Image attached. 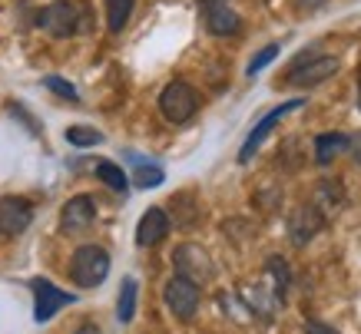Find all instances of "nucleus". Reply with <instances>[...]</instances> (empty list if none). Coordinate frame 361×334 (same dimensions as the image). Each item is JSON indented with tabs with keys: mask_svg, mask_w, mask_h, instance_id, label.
<instances>
[{
	"mask_svg": "<svg viewBox=\"0 0 361 334\" xmlns=\"http://www.w3.org/2000/svg\"><path fill=\"white\" fill-rule=\"evenodd\" d=\"M302 106H305V99H298V97H295V99H285V103H279V106H275L272 113H265V116L259 119L255 126H252V132L245 136V142H242L239 162H249L252 156L259 152V146L265 142V136H269V132H272L275 126H279V123H282V119L288 116V113H295V109H302Z\"/></svg>",
	"mask_w": 361,
	"mask_h": 334,
	"instance_id": "5",
	"label": "nucleus"
},
{
	"mask_svg": "<svg viewBox=\"0 0 361 334\" xmlns=\"http://www.w3.org/2000/svg\"><path fill=\"white\" fill-rule=\"evenodd\" d=\"M110 275V252L99 245H80L70 259V278L77 288H99Z\"/></svg>",
	"mask_w": 361,
	"mask_h": 334,
	"instance_id": "1",
	"label": "nucleus"
},
{
	"mask_svg": "<svg viewBox=\"0 0 361 334\" xmlns=\"http://www.w3.org/2000/svg\"><path fill=\"white\" fill-rule=\"evenodd\" d=\"M163 298H166V304H169V311H173L179 321H189V318L199 311V288L192 281L179 278V275H173V278L166 281Z\"/></svg>",
	"mask_w": 361,
	"mask_h": 334,
	"instance_id": "8",
	"label": "nucleus"
},
{
	"mask_svg": "<svg viewBox=\"0 0 361 334\" xmlns=\"http://www.w3.org/2000/svg\"><path fill=\"white\" fill-rule=\"evenodd\" d=\"M322 4H325V0H302V11H315Z\"/></svg>",
	"mask_w": 361,
	"mask_h": 334,
	"instance_id": "26",
	"label": "nucleus"
},
{
	"mask_svg": "<svg viewBox=\"0 0 361 334\" xmlns=\"http://www.w3.org/2000/svg\"><path fill=\"white\" fill-rule=\"evenodd\" d=\"M351 149V136L345 132H325V136H318L315 140V162L318 166H329L331 159H338L341 152Z\"/></svg>",
	"mask_w": 361,
	"mask_h": 334,
	"instance_id": "15",
	"label": "nucleus"
},
{
	"mask_svg": "<svg viewBox=\"0 0 361 334\" xmlns=\"http://www.w3.org/2000/svg\"><path fill=\"white\" fill-rule=\"evenodd\" d=\"M30 291H33V321L37 324H47L60 308L77 302V295L60 291L50 278H30Z\"/></svg>",
	"mask_w": 361,
	"mask_h": 334,
	"instance_id": "6",
	"label": "nucleus"
},
{
	"mask_svg": "<svg viewBox=\"0 0 361 334\" xmlns=\"http://www.w3.org/2000/svg\"><path fill=\"white\" fill-rule=\"evenodd\" d=\"M219 4H226V0H219Z\"/></svg>",
	"mask_w": 361,
	"mask_h": 334,
	"instance_id": "29",
	"label": "nucleus"
},
{
	"mask_svg": "<svg viewBox=\"0 0 361 334\" xmlns=\"http://www.w3.org/2000/svg\"><path fill=\"white\" fill-rule=\"evenodd\" d=\"M33 222V205L20 195H4L0 199V235L17 238L23 235Z\"/></svg>",
	"mask_w": 361,
	"mask_h": 334,
	"instance_id": "9",
	"label": "nucleus"
},
{
	"mask_svg": "<svg viewBox=\"0 0 361 334\" xmlns=\"http://www.w3.org/2000/svg\"><path fill=\"white\" fill-rule=\"evenodd\" d=\"M199 13H202V23L212 37H235L242 30V17L219 0H202Z\"/></svg>",
	"mask_w": 361,
	"mask_h": 334,
	"instance_id": "10",
	"label": "nucleus"
},
{
	"mask_svg": "<svg viewBox=\"0 0 361 334\" xmlns=\"http://www.w3.org/2000/svg\"><path fill=\"white\" fill-rule=\"evenodd\" d=\"M305 334H338L331 324H322V321H305Z\"/></svg>",
	"mask_w": 361,
	"mask_h": 334,
	"instance_id": "24",
	"label": "nucleus"
},
{
	"mask_svg": "<svg viewBox=\"0 0 361 334\" xmlns=\"http://www.w3.org/2000/svg\"><path fill=\"white\" fill-rule=\"evenodd\" d=\"M133 4H136V0H106V27H110L113 33H120L123 27L130 23Z\"/></svg>",
	"mask_w": 361,
	"mask_h": 334,
	"instance_id": "18",
	"label": "nucleus"
},
{
	"mask_svg": "<svg viewBox=\"0 0 361 334\" xmlns=\"http://www.w3.org/2000/svg\"><path fill=\"white\" fill-rule=\"evenodd\" d=\"M37 23H40V30H47L50 37L63 40V37H73V33L80 30V11L70 0H56V4H47L44 11L37 13Z\"/></svg>",
	"mask_w": 361,
	"mask_h": 334,
	"instance_id": "7",
	"label": "nucleus"
},
{
	"mask_svg": "<svg viewBox=\"0 0 361 334\" xmlns=\"http://www.w3.org/2000/svg\"><path fill=\"white\" fill-rule=\"evenodd\" d=\"M338 73V56H325V54H302L295 56V63L288 66L285 73V83L295 89H312L318 83H325Z\"/></svg>",
	"mask_w": 361,
	"mask_h": 334,
	"instance_id": "2",
	"label": "nucleus"
},
{
	"mask_svg": "<svg viewBox=\"0 0 361 334\" xmlns=\"http://www.w3.org/2000/svg\"><path fill=\"white\" fill-rule=\"evenodd\" d=\"M322 225H325V216L318 212L315 205H298L295 212H292V218H288V235H292V245H308L312 238L322 232Z\"/></svg>",
	"mask_w": 361,
	"mask_h": 334,
	"instance_id": "12",
	"label": "nucleus"
},
{
	"mask_svg": "<svg viewBox=\"0 0 361 334\" xmlns=\"http://www.w3.org/2000/svg\"><path fill=\"white\" fill-rule=\"evenodd\" d=\"M173 265H176V275L179 278L192 281V285H206L212 281V259H209V252L196 242H183V245L173 252Z\"/></svg>",
	"mask_w": 361,
	"mask_h": 334,
	"instance_id": "3",
	"label": "nucleus"
},
{
	"mask_svg": "<svg viewBox=\"0 0 361 334\" xmlns=\"http://www.w3.org/2000/svg\"><path fill=\"white\" fill-rule=\"evenodd\" d=\"M279 50H282V47H279V44H269V47H262V50H259V54H255V56H252V60H249V66H245V73H249V76H255V73H259V70H265V66H269V63H272V60H275V56H279Z\"/></svg>",
	"mask_w": 361,
	"mask_h": 334,
	"instance_id": "22",
	"label": "nucleus"
},
{
	"mask_svg": "<svg viewBox=\"0 0 361 334\" xmlns=\"http://www.w3.org/2000/svg\"><path fill=\"white\" fill-rule=\"evenodd\" d=\"M351 156H355V162L361 166V132L355 136V140H351Z\"/></svg>",
	"mask_w": 361,
	"mask_h": 334,
	"instance_id": "25",
	"label": "nucleus"
},
{
	"mask_svg": "<svg viewBox=\"0 0 361 334\" xmlns=\"http://www.w3.org/2000/svg\"><path fill=\"white\" fill-rule=\"evenodd\" d=\"M44 87L50 89V93H56V97L70 99V103H77V99H80V93L70 87V83H66L63 76H44Z\"/></svg>",
	"mask_w": 361,
	"mask_h": 334,
	"instance_id": "23",
	"label": "nucleus"
},
{
	"mask_svg": "<svg viewBox=\"0 0 361 334\" xmlns=\"http://www.w3.org/2000/svg\"><path fill=\"white\" fill-rule=\"evenodd\" d=\"M199 109V93L183 80H173L169 87L159 93V113L169 123H189Z\"/></svg>",
	"mask_w": 361,
	"mask_h": 334,
	"instance_id": "4",
	"label": "nucleus"
},
{
	"mask_svg": "<svg viewBox=\"0 0 361 334\" xmlns=\"http://www.w3.org/2000/svg\"><path fill=\"white\" fill-rule=\"evenodd\" d=\"M66 142L77 146V149H90V146H99V142H103V132L93 130V126H70V130H66Z\"/></svg>",
	"mask_w": 361,
	"mask_h": 334,
	"instance_id": "20",
	"label": "nucleus"
},
{
	"mask_svg": "<svg viewBox=\"0 0 361 334\" xmlns=\"http://www.w3.org/2000/svg\"><path fill=\"white\" fill-rule=\"evenodd\" d=\"M166 235H169V212H166L163 205L146 209L140 218V225H136V245L153 248V245H159Z\"/></svg>",
	"mask_w": 361,
	"mask_h": 334,
	"instance_id": "13",
	"label": "nucleus"
},
{
	"mask_svg": "<svg viewBox=\"0 0 361 334\" xmlns=\"http://www.w3.org/2000/svg\"><path fill=\"white\" fill-rule=\"evenodd\" d=\"M136 298H140V285H136V278H123L120 298H116V318H120L123 324L133 321V314H136Z\"/></svg>",
	"mask_w": 361,
	"mask_h": 334,
	"instance_id": "17",
	"label": "nucleus"
},
{
	"mask_svg": "<svg viewBox=\"0 0 361 334\" xmlns=\"http://www.w3.org/2000/svg\"><path fill=\"white\" fill-rule=\"evenodd\" d=\"M97 179L103 185H110L113 192H126V189H130V179H126V173H123L116 162H99V166H97Z\"/></svg>",
	"mask_w": 361,
	"mask_h": 334,
	"instance_id": "19",
	"label": "nucleus"
},
{
	"mask_svg": "<svg viewBox=\"0 0 361 334\" xmlns=\"http://www.w3.org/2000/svg\"><path fill=\"white\" fill-rule=\"evenodd\" d=\"M130 159H133V185H136V189H156V185L166 183V173L159 162L142 159L136 152H130Z\"/></svg>",
	"mask_w": 361,
	"mask_h": 334,
	"instance_id": "14",
	"label": "nucleus"
},
{
	"mask_svg": "<svg viewBox=\"0 0 361 334\" xmlns=\"http://www.w3.org/2000/svg\"><path fill=\"white\" fill-rule=\"evenodd\" d=\"M93 222H97V202H93V195H73L63 205V212H60V228H63L66 235H80Z\"/></svg>",
	"mask_w": 361,
	"mask_h": 334,
	"instance_id": "11",
	"label": "nucleus"
},
{
	"mask_svg": "<svg viewBox=\"0 0 361 334\" xmlns=\"http://www.w3.org/2000/svg\"><path fill=\"white\" fill-rule=\"evenodd\" d=\"M341 202H345V192H341L338 179H322V183H318V192H315V202L312 205L325 216V212H335Z\"/></svg>",
	"mask_w": 361,
	"mask_h": 334,
	"instance_id": "16",
	"label": "nucleus"
},
{
	"mask_svg": "<svg viewBox=\"0 0 361 334\" xmlns=\"http://www.w3.org/2000/svg\"><path fill=\"white\" fill-rule=\"evenodd\" d=\"M358 109H361V80H358Z\"/></svg>",
	"mask_w": 361,
	"mask_h": 334,
	"instance_id": "28",
	"label": "nucleus"
},
{
	"mask_svg": "<svg viewBox=\"0 0 361 334\" xmlns=\"http://www.w3.org/2000/svg\"><path fill=\"white\" fill-rule=\"evenodd\" d=\"M73 334H99V328H93V324H87V328H80V331H73Z\"/></svg>",
	"mask_w": 361,
	"mask_h": 334,
	"instance_id": "27",
	"label": "nucleus"
},
{
	"mask_svg": "<svg viewBox=\"0 0 361 334\" xmlns=\"http://www.w3.org/2000/svg\"><path fill=\"white\" fill-rule=\"evenodd\" d=\"M265 271L272 275V281H275V298L282 302V298H285V288H288V265H285V259L272 255V259L265 261Z\"/></svg>",
	"mask_w": 361,
	"mask_h": 334,
	"instance_id": "21",
	"label": "nucleus"
}]
</instances>
